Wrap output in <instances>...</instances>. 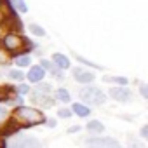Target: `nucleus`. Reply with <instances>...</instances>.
<instances>
[{"label": "nucleus", "mask_w": 148, "mask_h": 148, "mask_svg": "<svg viewBox=\"0 0 148 148\" xmlns=\"http://www.w3.org/2000/svg\"><path fill=\"white\" fill-rule=\"evenodd\" d=\"M16 119L19 122H23L25 125H33V124H42L45 119L42 115V112L32 108V106H19L16 110Z\"/></svg>", "instance_id": "f257e3e1"}, {"label": "nucleus", "mask_w": 148, "mask_h": 148, "mask_svg": "<svg viewBox=\"0 0 148 148\" xmlns=\"http://www.w3.org/2000/svg\"><path fill=\"white\" fill-rule=\"evenodd\" d=\"M79 94H80L82 101H86L89 105H103L106 101L105 92H101L98 87H84V89H80Z\"/></svg>", "instance_id": "f03ea898"}, {"label": "nucleus", "mask_w": 148, "mask_h": 148, "mask_svg": "<svg viewBox=\"0 0 148 148\" xmlns=\"http://www.w3.org/2000/svg\"><path fill=\"white\" fill-rule=\"evenodd\" d=\"M9 148H40V143L32 136H16L9 143Z\"/></svg>", "instance_id": "7ed1b4c3"}, {"label": "nucleus", "mask_w": 148, "mask_h": 148, "mask_svg": "<svg viewBox=\"0 0 148 148\" xmlns=\"http://www.w3.org/2000/svg\"><path fill=\"white\" fill-rule=\"evenodd\" d=\"M87 148H120V145L112 138H94L86 141Z\"/></svg>", "instance_id": "20e7f679"}, {"label": "nucleus", "mask_w": 148, "mask_h": 148, "mask_svg": "<svg viewBox=\"0 0 148 148\" xmlns=\"http://www.w3.org/2000/svg\"><path fill=\"white\" fill-rule=\"evenodd\" d=\"M4 45H5V49L16 52V51H19V49H23L25 40H23L18 33H5V35H4Z\"/></svg>", "instance_id": "39448f33"}, {"label": "nucleus", "mask_w": 148, "mask_h": 148, "mask_svg": "<svg viewBox=\"0 0 148 148\" xmlns=\"http://www.w3.org/2000/svg\"><path fill=\"white\" fill-rule=\"evenodd\" d=\"M51 96V86L49 84H42V82H38V86L35 87V91H33V101H37V103H42L44 99H47Z\"/></svg>", "instance_id": "423d86ee"}, {"label": "nucleus", "mask_w": 148, "mask_h": 148, "mask_svg": "<svg viewBox=\"0 0 148 148\" xmlns=\"http://www.w3.org/2000/svg\"><path fill=\"white\" fill-rule=\"evenodd\" d=\"M110 96L117 101H129L131 99V92L125 89V87H112L110 89Z\"/></svg>", "instance_id": "0eeeda50"}, {"label": "nucleus", "mask_w": 148, "mask_h": 148, "mask_svg": "<svg viewBox=\"0 0 148 148\" xmlns=\"http://www.w3.org/2000/svg\"><path fill=\"white\" fill-rule=\"evenodd\" d=\"M73 77H75V80H79L80 84H89V82L94 80L92 73H89V71H86L82 68H75V70H73Z\"/></svg>", "instance_id": "6e6552de"}, {"label": "nucleus", "mask_w": 148, "mask_h": 148, "mask_svg": "<svg viewBox=\"0 0 148 148\" xmlns=\"http://www.w3.org/2000/svg\"><path fill=\"white\" fill-rule=\"evenodd\" d=\"M42 79H44V68H40V66L30 68V71H28V80H30V82L38 84Z\"/></svg>", "instance_id": "1a4fd4ad"}, {"label": "nucleus", "mask_w": 148, "mask_h": 148, "mask_svg": "<svg viewBox=\"0 0 148 148\" xmlns=\"http://www.w3.org/2000/svg\"><path fill=\"white\" fill-rule=\"evenodd\" d=\"M52 61L59 66V68H70V59L66 58V56H63V54H59V52H56L54 56H52Z\"/></svg>", "instance_id": "9d476101"}, {"label": "nucleus", "mask_w": 148, "mask_h": 148, "mask_svg": "<svg viewBox=\"0 0 148 148\" xmlns=\"http://www.w3.org/2000/svg\"><path fill=\"white\" fill-rule=\"evenodd\" d=\"M87 129H89L91 132H94V134H101V132L105 131L103 124H101V122H98V120H91V122L87 124Z\"/></svg>", "instance_id": "9b49d317"}, {"label": "nucleus", "mask_w": 148, "mask_h": 148, "mask_svg": "<svg viewBox=\"0 0 148 148\" xmlns=\"http://www.w3.org/2000/svg\"><path fill=\"white\" fill-rule=\"evenodd\" d=\"M71 112L77 113L79 117H87V115H89V108L84 106V105H80V103H75V105H73V110H71Z\"/></svg>", "instance_id": "f8f14e48"}, {"label": "nucleus", "mask_w": 148, "mask_h": 148, "mask_svg": "<svg viewBox=\"0 0 148 148\" xmlns=\"http://www.w3.org/2000/svg\"><path fill=\"white\" fill-rule=\"evenodd\" d=\"M11 4H12V5H14V9H16V11H19V12H26V11H28L25 0H11Z\"/></svg>", "instance_id": "ddd939ff"}, {"label": "nucleus", "mask_w": 148, "mask_h": 148, "mask_svg": "<svg viewBox=\"0 0 148 148\" xmlns=\"http://www.w3.org/2000/svg\"><path fill=\"white\" fill-rule=\"evenodd\" d=\"M56 98H58L59 101H63V103H68V101H70V92H68L66 89H58Z\"/></svg>", "instance_id": "4468645a"}, {"label": "nucleus", "mask_w": 148, "mask_h": 148, "mask_svg": "<svg viewBox=\"0 0 148 148\" xmlns=\"http://www.w3.org/2000/svg\"><path fill=\"white\" fill-rule=\"evenodd\" d=\"M32 63V59H30V56H19L18 59H16V64L18 66H21V68H25V66H28Z\"/></svg>", "instance_id": "2eb2a0df"}, {"label": "nucleus", "mask_w": 148, "mask_h": 148, "mask_svg": "<svg viewBox=\"0 0 148 148\" xmlns=\"http://www.w3.org/2000/svg\"><path fill=\"white\" fill-rule=\"evenodd\" d=\"M9 77L12 79V80H18V82H21L25 77H23V71H19V70H11L9 71Z\"/></svg>", "instance_id": "dca6fc26"}, {"label": "nucleus", "mask_w": 148, "mask_h": 148, "mask_svg": "<svg viewBox=\"0 0 148 148\" xmlns=\"http://www.w3.org/2000/svg\"><path fill=\"white\" fill-rule=\"evenodd\" d=\"M30 32H32L33 35H38V37H44V35H45L44 28H42V26H38V25H30Z\"/></svg>", "instance_id": "f3484780"}, {"label": "nucleus", "mask_w": 148, "mask_h": 148, "mask_svg": "<svg viewBox=\"0 0 148 148\" xmlns=\"http://www.w3.org/2000/svg\"><path fill=\"white\" fill-rule=\"evenodd\" d=\"M9 52L4 51V49H0V64H9Z\"/></svg>", "instance_id": "a211bd4d"}, {"label": "nucleus", "mask_w": 148, "mask_h": 148, "mask_svg": "<svg viewBox=\"0 0 148 148\" xmlns=\"http://www.w3.org/2000/svg\"><path fill=\"white\" fill-rule=\"evenodd\" d=\"M105 82H117L120 86H125L127 84V79H124V77H113V79H105Z\"/></svg>", "instance_id": "6ab92c4d"}, {"label": "nucleus", "mask_w": 148, "mask_h": 148, "mask_svg": "<svg viewBox=\"0 0 148 148\" xmlns=\"http://www.w3.org/2000/svg\"><path fill=\"white\" fill-rule=\"evenodd\" d=\"M7 117H9L7 110H4V108H0V125H4V124L7 122Z\"/></svg>", "instance_id": "aec40b11"}, {"label": "nucleus", "mask_w": 148, "mask_h": 148, "mask_svg": "<svg viewBox=\"0 0 148 148\" xmlns=\"http://www.w3.org/2000/svg\"><path fill=\"white\" fill-rule=\"evenodd\" d=\"M58 115H59L61 119H68V117L71 115V110H68V108H61V110L58 112Z\"/></svg>", "instance_id": "412c9836"}, {"label": "nucleus", "mask_w": 148, "mask_h": 148, "mask_svg": "<svg viewBox=\"0 0 148 148\" xmlns=\"http://www.w3.org/2000/svg\"><path fill=\"white\" fill-rule=\"evenodd\" d=\"M11 91H12L11 87H2V89H0V92H2V94H0V101L5 99V98L9 96V92H11Z\"/></svg>", "instance_id": "4be33fe9"}, {"label": "nucleus", "mask_w": 148, "mask_h": 148, "mask_svg": "<svg viewBox=\"0 0 148 148\" xmlns=\"http://www.w3.org/2000/svg\"><path fill=\"white\" fill-rule=\"evenodd\" d=\"M129 148H145V145L143 143H139V141H129Z\"/></svg>", "instance_id": "5701e85b"}, {"label": "nucleus", "mask_w": 148, "mask_h": 148, "mask_svg": "<svg viewBox=\"0 0 148 148\" xmlns=\"http://www.w3.org/2000/svg\"><path fill=\"white\" fill-rule=\"evenodd\" d=\"M28 91H30V87H28L26 84H21V86L18 87V92H19V94H26Z\"/></svg>", "instance_id": "b1692460"}, {"label": "nucleus", "mask_w": 148, "mask_h": 148, "mask_svg": "<svg viewBox=\"0 0 148 148\" xmlns=\"http://www.w3.org/2000/svg\"><path fill=\"white\" fill-rule=\"evenodd\" d=\"M40 64H42V66H40V68H44V70H45V68H47V70H49V68H51V63H49V61H47V59H42V63H40Z\"/></svg>", "instance_id": "393cba45"}, {"label": "nucleus", "mask_w": 148, "mask_h": 148, "mask_svg": "<svg viewBox=\"0 0 148 148\" xmlns=\"http://www.w3.org/2000/svg\"><path fill=\"white\" fill-rule=\"evenodd\" d=\"M141 96H143V98H148V89H146V86H145V84L141 86Z\"/></svg>", "instance_id": "a878e982"}, {"label": "nucleus", "mask_w": 148, "mask_h": 148, "mask_svg": "<svg viewBox=\"0 0 148 148\" xmlns=\"http://www.w3.org/2000/svg\"><path fill=\"white\" fill-rule=\"evenodd\" d=\"M141 136H143V138H148V125H145V127L141 129Z\"/></svg>", "instance_id": "bb28decb"}, {"label": "nucleus", "mask_w": 148, "mask_h": 148, "mask_svg": "<svg viewBox=\"0 0 148 148\" xmlns=\"http://www.w3.org/2000/svg\"><path fill=\"white\" fill-rule=\"evenodd\" d=\"M4 19H5V11H4V7H0V23Z\"/></svg>", "instance_id": "cd10ccee"}, {"label": "nucleus", "mask_w": 148, "mask_h": 148, "mask_svg": "<svg viewBox=\"0 0 148 148\" xmlns=\"http://www.w3.org/2000/svg\"><path fill=\"white\" fill-rule=\"evenodd\" d=\"M77 131H80V127H79V125H71V127L68 129V132H77Z\"/></svg>", "instance_id": "c85d7f7f"}, {"label": "nucleus", "mask_w": 148, "mask_h": 148, "mask_svg": "<svg viewBox=\"0 0 148 148\" xmlns=\"http://www.w3.org/2000/svg\"><path fill=\"white\" fill-rule=\"evenodd\" d=\"M47 125H49V127H54V125H56V122H54V120H49V122H47Z\"/></svg>", "instance_id": "c756f323"}, {"label": "nucleus", "mask_w": 148, "mask_h": 148, "mask_svg": "<svg viewBox=\"0 0 148 148\" xmlns=\"http://www.w3.org/2000/svg\"><path fill=\"white\" fill-rule=\"evenodd\" d=\"M0 148H4V143H2V139H0Z\"/></svg>", "instance_id": "7c9ffc66"}, {"label": "nucleus", "mask_w": 148, "mask_h": 148, "mask_svg": "<svg viewBox=\"0 0 148 148\" xmlns=\"http://www.w3.org/2000/svg\"><path fill=\"white\" fill-rule=\"evenodd\" d=\"M0 35H2V32H0Z\"/></svg>", "instance_id": "2f4dec72"}]
</instances>
